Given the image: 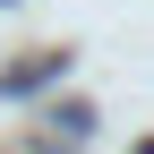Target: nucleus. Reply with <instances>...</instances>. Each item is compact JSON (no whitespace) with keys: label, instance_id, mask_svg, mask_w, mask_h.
<instances>
[{"label":"nucleus","instance_id":"f257e3e1","mask_svg":"<svg viewBox=\"0 0 154 154\" xmlns=\"http://www.w3.org/2000/svg\"><path fill=\"white\" fill-rule=\"evenodd\" d=\"M51 69H60V60H34V69H26V60H17L9 77H0V86H9V94H34V86H43V77H51Z\"/></svg>","mask_w":154,"mask_h":154}]
</instances>
